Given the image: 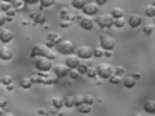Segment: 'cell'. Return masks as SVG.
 Segmentation results:
<instances>
[{"label": "cell", "instance_id": "6da1fadb", "mask_svg": "<svg viewBox=\"0 0 155 116\" xmlns=\"http://www.w3.org/2000/svg\"><path fill=\"white\" fill-rule=\"evenodd\" d=\"M37 56H44V57H50V59H54L56 54L50 50L48 45H34L31 48V57H37Z\"/></svg>", "mask_w": 155, "mask_h": 116}, {"label": "cell", "instance_id": "7a4b0ae2", "mask_svg": "<svg viewBox=\"0 0 155 116\" xmlns=\"http://www.w3.org/2000/svg\"><path fill=\"white\" fill-rule=\"evenodd\" d=\"M51 60L53 59H50V57H44V56H37L34 57V67L37 71H50V70H53V63H51Z\"/></svg>", "mask_w": 155, "mask_h": 116}, {"label": "cell", "instance_id": "3957f363", "mask_svg": "<svg viewBox=\"0 0 155 116\" xmlns=\"http://www.w3.org/2000/svg\"><path fill=\"white\" fill-rule=\"evenodd\" d=\"M76 50L74 42L73 40H67V39H62L61 42L56 44V51L59 54H73V51Z\"/></svg>", "mask_w": 155, "mask_h": 116}, {"label": "cell", "instance_id": "277c9868", "mask_svg": "<svg viewBox=\"0 0 155 116\" xmlns=\"http://www.w3.org/2000/svg\"><path fill=\"white\" fill-rule=\"evenodd\" d=\"M96 70H98V76L102 77V79H109L113 74V68L109 63H99V65H96Z\"/></svg>", "mask_w": 155, "mask_h": 116}, {"label": "cell", "instance_id": "5b68a950", "mask_svg": "<svg viewBox=\"0 0 155 116\" xmlns=\"http://www.w3.org/2000/svg\"><path fill=\"white\" fill-rule=\"evenodd\" d=\"M99 44H101V47L104 48V50H113L115 45H116L115 39L110 37L109 34H101L99 36Z\"/></svg>", "mask_w": 155, "mask_h": 116}, {"label": "cell", "instance_id": "8992f818", "mask_svg": "<svg viewBox=\"0 0 155 116\" xmlns=\"http://www.w3.org/2000/svg\"><path fill=\"white\" fill-rule=\"evenodd\" d=\"M113 22H115V17L112 14H102L101 17H98V25L101 28H110V27H113Z\"/></svg>", "mask_w": 155, "mask_h": 116}, {"label": "cell", "instance_id": "52a82bcc", "mask_svg": "<svg viewBox=\"0 0 155 116\" xmlns=\"http://www.w3.org/2000/svg\"><path fill=\"white\" fill-rule=\"evenodd\" d=\"M53 73L61 79V77L68 76V73H70V67L67 65V63H58V65L53 67Z\"/></svg>", "mask_w": 155, "mask_h": 116}, {"label": "cell", "instance_id": "ba28073f", "mask_svg": "<svg viewBox=\"0 0 155 116\" xmlns=\"http://www.w3.org/2000/svg\"><path fill=\"white\" fill-rule=\"evenodd\" d=\"M76 54L79 56L81 59L87 60V59H90V57H93V50L90 48V47H79V48L76 50Z\"/></svg>", "mask_w": 155, "mask_h": 116}, {"label": "cell", "instance_id": "9c48e42d", "mask_svg": "<svg viewBox=\"0 0 155 116\" xmlns=\"http://www.w3.org/2000/svg\"><path fill=\"white\" fill-rule=\"evenodd\" d=\"M82 11H84V14H87V16H95V14H98V11H99V5L96 3V2H92V3H85V6L82 8Z\"/></svg>", "mask_w": 155, "mask_h": 116}, {"label": "cell", "instance_id": "30bf717a", "mask_svg": "<svg viewBox=\"0 0 155 116\" xmlns=\"http://www.w3.org/2000/svg\"><path fill=\"white\" fill-rule=\"evenodd\" d=\"M12 39H14V33L11 30H2L0 31V42L2 44H9V42H12Z\"/></svg>", "mask_w": 155, "mask_h": 116}, {"label": "cell", "instance_id": "8fae6325", "mask_svg": "<svg viewBox=\"0 0 155 116\" xmlns=\"http://www.w3.org/2000/svg\"><path fill=\"white\" fill-rule=\"evenodd\" d=\"M12 57V51L9 47H6V44H2V47H0V59L2 60H11Z\"/></svg>", "mask_w": 155, "mask_h": 116}, {"label": "cell", "instance_id": "7c38bea8", "mask_svg": "<svg viewBox=\"0 0 155 116\" xmlns=\"http://www.w3.org/2000/svg\"><path fill=\"white\" fill-rule=\"evenodd\" d=\"M127 23H129V27H132V28L141 27V23H143V17H141L140 14H132L130 17L127 19Z\"/></svg>", "mask_w": 155, "mask_h": 116}, {"label": "cell", "instance_id": "4fadbf2b", "mask_svg": "<svg viewBox=\"0 0 155 116\" xmlns=\"http://www.w3.org/2000/svg\"><path fill=\"white\" fill-rule=\"evenodd\" d=\"M79 27L85 31H90V30H93L95 27V22L92 19H88V17H81L79 19Z\"/></svg>", "mask_w": 155, "mask_h": 116}, {"label": "cell", "instance_id": "5bb4252c", "mask_svg": "<svg viewBox=\"0 0 155 116\" xmlns=\"http://www.w3.org/2000/svg\"><path fill=\"white\" fill-rule=\"evenodd\" d=\"M65 63H67L70 68H78V67L81 65V57L78 56V54H76V56H68V57L65 59Z\"/></svg>", "mask_w": 155, "mask_h": 116}, {"label": "cell", "instance_id": "9a60e30c", "mask_svg": "<svg viewBox=\"0 0 155 116\" xmlns=\"http://www.w3.org/2000/svg\"><path fill=\"white\" fill-rule=\"evenodd\" d=\"M61 40H62V37H61L58 33H50L48 40H47V45H48V47H56V44L61 42Z\"/></svg>", "mask_w": 155, "mask_h": 116}, {"label": "cell", "instance_id": "2e32d148", "mask_svg": "<svg viewBox=\"0 0 155 116\" xmlns=\"http://www.w3.org/2000/svg\"><path fill=\"white\" fill-rule=\"evenodd\" d=\"M31 20L34 23H39V25H45L47 23V16H44L42 12H37V14H31Z\"/></svg>", "mask_w": 155, "mask_h": 116}, {"label": "cell", "instance_id": "e0dca14e", "mask_svg": "<svg viewBox=\"0 0 155 116\" xmlns=\"http://www.w3.org/2000/svg\"><path fill=\"white\" fill-rule=\"evenodd\" d=\"M123 84H124L126 88H134L137 85V79H135L134 76H126L124 79H123Z\"/></svg>", "mask_w": 155, "mask_h": 116}, {"label": "cell", "instance_id": "ac0fdd59", "mask_svg": "<svg viewBox=\"0 0 155 116\" xmlns=\"http://www.w3.org/2000/svg\"><path fill=\"white\" fill-rule=\"evenodd\" d=\"M59 16L64 19V20H73L76 16L73 14V12L70 11V9H67V8H64V9H61V12H59Z\"/></svg>", "mask_w": 155, "mask_h": 116}, {"label": "cell", "instance_id": "d6986e66", "mask_svg": "<svg viewBox=\"0 0 155 116\" xmlns=\"http://www.w3.org/2000/svg\"><path fill=\"white\" fill-rule=\"evenodd\" d=\"M33 82H34L33 77H22V79L19 81V85H20L22 88H31Z\"/></svg>", "mask_w": 155, "mask_h": 116}, {"label": "cell", "instance_id": "ffe728a7", "mask_svg": "<svg viewBox=\"0 0 155 116\" xmlns=\"http://www.w3.org/2000/svg\"><path fill=\"white\" fill-rule=\"evenodd\" d=\"M143 108L146 113H155V101H146L143 104Z\"/></svg>", "mask_w": 155, "mask_h": 116}, {"label": "cell", "instance_id": "44dd1931", "mask_svg": "<svg viewBox=\"0 0 155 116\" xmlns=\"http://www.w3.org/2000/svg\"><path fill=\"white\" fill-rule=\"evenodd\" d=\"M64 104H65V107H68V108H71V107H76V99H74V96H65L64 98Z\"/></svg>", "mask_w": 155, "mask_h": 116}, {"label": "cell", "instance_id": "7402d4cb", "mask_svg": "<svg viewBox=\"0 0 155 116\" xmlns=\"http://www.w3.org/2000/svg\"><path fill=\"white\" fill-rule=\"evenodd\" d=\"M51 104H53L54 108L65 107V104H64V99H62V98H51Z\"/></svg>", "mask_w": 155, "mask_h": 116}, {"label": "cell", "instance_id": "603a6c76", "mask_svg": "<svg viewBox=\"0 0 155 116\" xmlns=\"http://www.w3.org/2000/svg\"><path fill=\"white\" fill-rule=\"evenodd\" d=\"M85 3H87V0H71V5L76 9H82L85 6Z\"/></svg>", "mask_w": 155, "mask_h": 116}, {"label": "cell", "instance_id": "cb8c5ba5", "mask_svg": "<svg viewBox=\"0 0 155 116\" xmlns=\"http://www.w3.org/2000/svg\"><path fill=\"white\" fill-rule=\"evenodd\" d=\"M144 14H146V17H155V6L153 5H150V6H147L146 9H144Z\"/></svg>", "mask_w": 155, "mask_h": 116}, {"label": "cell", "instance_id": "d4e9b609", "mask_svg": "<svg viewBox=\"0 0 155 116\" xmlns=\"http://www.w3.org/2000/svg\"><path fill=\"white\" fill-rule=\"evenodd\" d=\"M25 0H14V2H12V6H14L17 11H20V9H23L25 8Z\"/></svg>", "mask_w": 155, "mask_h": 116}, {"label": "cell", "instance_id": "484cf974", "mask_svg": "<svg viewBox=\"0 0 155 116\" xmlns=\"http://www.w3.org/2000/svg\"><path fill=\"white\" fill-rule=\"evenodd\" d=\"M78 111L79 113H90L92 111V105H88V104H82L78 107Z\"/></svg>", "mask_w": 155, "mask_h": 116}, {"label": "cell", "instance_id": "4316f807", "mask_svg": "<svg viewBox=\"0 0 155 116\" xmlns=\"http://www.w3.org/2000/svg\"><path fill=\"white\" fill-rule=\"evenodd\" d=\"M12 82H14V79H12L9 74H3V76H2V84H3L5 87L9 85V84H12Z\"/></svg>", "mask_w": 155, "mask_h": 116}, {"label": "cell", "instance_id": "83f0119b", "mask_svg": "<svg viewBox=\"0 0 155 116\" xmlns=\"http://www.w3.org/2000/svg\"><path fill=\"white\" fill-rule=\"evenodd\" d=\"M112 16H113L115 19L123 17V16H124V11H123L121 8H113V11H112Z\"/></svg>", "mask_w": 155, "mask_h": 116}, {"label": "cell", "instance_id": "f1b7e54d", "mask_svg": "<svg viewBox=\"0 0 155 116\" xmlns=\"http://www.w3.org/2000/svg\"><path fill=\"white\" fill-rule=\"evenodd\" d=\"M68 76H70V79H78V77L81 76V73L78 71V68H70V73H68Z\"/></svg>", "mask_w": 155, "mask_h": 116}, {"label": "cell", "instance_id": "f546056e", "mask_svg": "<svg viewBox=\"0 0 155 116\" xmlns=\"http://www.w3.org/2000/svg\"><path fill=\"white\" fill-rule=\"evenodd\" d=\"M124 23H126V20H124L123 17H118V19H115L113 27H116V28H123V27H124Z\"/></svg>", "mask_w": 155, "mask_h": 116}, {"label": "cell", "instance_id": "4dcf8cb0", "mask_svg": "<svg viewBox=\"0 0 155 116\" xmlns=\"http://www.w3.org/2000/svg\"><path fill=\"white\" fill-rule=\"evenodd\" d=\"M87 76L88 77H92V79H93V77H96L98 76V70H96V67L93 68V67H88V70H87Z\"/></svg>", "mask_w": 155, "mask_h": 116}, {"label": "cell", "instance_id": "1f68e13d", "mask_svg": "<svg viewBox=\"0 0 155 116\" xmlns=\"http://www.w3.org/2000/svg\"><path fill=\"white\" fill-rule=\"evenodd\" d=\"M84 104L93 105V104H95V98H93L92 95H85V96H84Z\"/></svg>", "mask_w": 155, "mask_h": 116}, {"label": "cell", "instance_id": "d6a6232c", "mask_svg": "<svg viewBox=\"0 0 155 116\" xmlns=\"http://www.w3.org/2000/svg\"><path fill=\"white\" fill-rule=\"evenodd\" d=\"M56 0H41V6L42 8H50V6H53L54 5Z\"/></svg>", "mask_w": 155, "mask_h": 116}, {"label": "cell", "instance_id": "836d02e7", "mask_svg": "<svg viewBox=\"0 0 155 116\" xmlns=\"http://www.w3.org/2000/svg\"><path fill=\"white\" fill-rule=\"evenodd\" d=\"M109 81H110L112 84H120V82H121V76H118V74L113 73V74L109 77Z\"/></svg>", "mask_w": 155, "mask_h": 116}, {"label": "cell", "instance_id": "e575fe53", "mask_svg": "<svg viewBox=\"0 0 155 116\" xmlns=\"http://www.w3.org/2000/svg\"><path fill=\"white\" fill-rule=\"evenodd\" d=\"M93 56H95V57L104 56V48H102V47H101V48H95V50H93Z\"/></svg>", "mask_w": 155, "mask_h": 116}, {"label": "cell", "instance_id": "d590c367", "mask_svg": "<svg viewBox=\"0 0 155 116\" xmlns=\"http://www.w3.org/2000/svg\"><path fill=\"white\" fill-rule=\"evenodd\" d=\"M152 31H153V27H152V25H146V27L143 28V34H144V36H150Z\"/></svg>", "mask_w": 155, "mask_h": 116}, {"label": "cell", "instance_id": "8d00e7d4", "mask_svg": "<svg viewBox=\"0 0 155 116\" xmlns=\"http://www.w3.org/2000/svg\"><path fill=\"white\" fill-rule=\"evenodd\" d=\"M0 8H2V11H3V12H6V11H9V9L12 8V5H11L9 2H2V5H0Z\"/></svg>", "mask_w": 155, "mask_h": 116}, {"label": "cell", "instance_id": "74e56055", "mask_svg": "<svg viewBox=\"0 0 155 116\" xmlns=\"http://www.w3.org/2000/svg\"><path fill=\"white\" fill-rule=\"evenodd\" d=\"M87 70H88V65H85V63H81V65L78 67V71L81 74H87Z\"/></svg>", "mask_w": 155, "mask_h": 116}, {"label": "cell", "instance_id": "f35d334b", "mask_svg": "<svg viewBox=\"0 0 155 116\" xmlns=\"http://www.w3.org/2000/svg\"><path fill=\"white\" fill-rule=\"evenodd\" d=\"M113 73H115V74H118V76H124L126 70H124L123 67H118V68H115V70H113Z\"/></svg>", "mask_w": 155, "mask_h": 116}, {"label": "cell", "instance_id": "ab89813d", "mask_svg": "<svg viewBox=\"0 0 155 116\" xmlns=\"http://www.w3.org/2000/svg\"><path fill=\"white\" fill-rule=\"evenodd\" d=\"M5 22H9V17L6 16V12H3V14L0 16V25H5Z\"/></svg>", "mask_w": 155, "mask_h": 116}, {"label": "cell", "instance_id": "60d3db41", "mask_svg": "<svg viewBox=\"0 0 155 116\" xmlns=\"http://www.w3.org/2000/svg\"><path fill=\"white\" fill-rule=\"evenodd\" d=\"M74 99H76V107L84 104V96H74Z\"/></svg>", "mask_w": 155, "mask_h": 116}, {"label": "cell", "instance_id": "b9f144b4", "mask_svg": "<svg viewBox=\"0 0 155 116\" xmlns=\"http://www.w3.org/2000/svg\"><path fill=\"white\" fill-rule=\"evenodd\" d=\"M70 25H71V20H62V22H61V27H62V28H68Z\"/></svg>", "mask_w": 155, "mask_h": 116}, {"label": "cell", "instance_id": "7bdbcfd3", "mask_svg": "<svg viewBox=\"0 0 155 116\" xmlns=\"http://www.w3.org/2000/svg\"><path fill=\"white\" fill-rule=\"evenodd\" d=\"M28 5H36V3H41V0H25Z\"/></svg>", "mask_w": 155, "mask_h": 116}, {"label": "cell", "instance_id": "ee69618b", "mask_svg": "<svg viewBox=\"0 0 155 116\" xmlns=\"http://www.w3.org/2000/svg\"><path fill=\"white\" fill-rule=\"evenodd\" d=\"M6 104H8V102H6V99H5V98H2V101H0V107H2V108H5V107H6Z\"/></svg>", "mask_w": 155, "mask_h": 116}, {"label": "cell", "instance_id": "f6af8a7d", "mask_svg": "<svg viewBox=\"0 0 155 116\" xmlns=\"http://www.w3.org/2000/svg\"><path fill=\"white\" fill-rule=\"evenodd\" d=\"M95 2H96L98 5H106V3L109 2V0H95Z\"/></svg>", "mask_w": 155, "mask_h": 116}, {"label": "cell", "instance_id": "bcb514c9", "mask_svg": "<svg viewBox=\"0 0 155 116\" xmlns=\"http://www.w3.org/2000/svg\"><path fill=\"white\" fill-rule=\"evenodd\" d=\"M37 114H48L47 110H37Z\"/></svg>", "mask_w": 155, "mask_h": 116}, {"label": "cell", "instance_id": "7dc6e473", "mask_svg": "<svg viewBox=\"0 0 155 116\" xmlns=\"http://www.w3.org/2000/svg\"><path fill=\"white\" fill-rule=\"evenodd\" d=\"M132 76L135 77V79H137V81H138V79H140V77H141V74H140V73H135V74H132Z\"/></svg>", "mask_w": 155, "mask_h": 116}, {"label": "cell", "instance_id": "c3c4849f", "mask_svg": "<svg viewBox=\"0 0 155 116\" xmlns=\"http://www.w3.org/2000/svg\"><path fill=\"white\" fill-rule=\"evenodd\" d=\"M2 2H9V3H12L14 0H2Z\"/></svg>", "mask_w": 155, "mask_h": 116}, {"label": "cell", "instance_id": "681fc988", "mask_svg": "<svg viewBox=\"0 0 155 116\" xmlns=\"http://www.w3.org/2000/svg\"><path fill=\"white\" fill-rule=\"evenodd\" d=\"M153 6H155V0H153Z\"/></svg>", "mask_w": 155, "mask_h": 116}, {"label": "cell", "instance_id": "f907efd6", "mask_svg": "<svg viewBox=\"0 0 155 116\" xmlns=\"http://www.w3.org/2000/svg\"><path fill=\"white\" fill-rule=\"evenodd\" d=\"M153 23H155V17H153Z\"/></svg>", "mask_w": 155, "mask_h": 116}]
</instances>
